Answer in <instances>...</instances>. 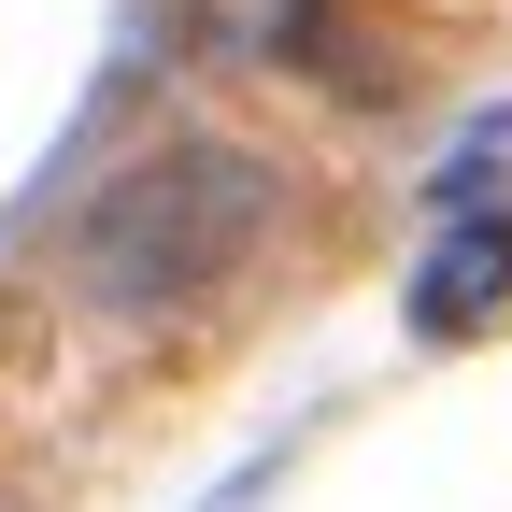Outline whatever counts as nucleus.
<instances>
[{"label": "nucleus", "mask_w": 512, "mask_h": 512, "mask_svg": "<svg viewBox=\"0 0 512 512\" xmlns=\"http://www.w3.org/2000/svg\"><path fill=\"white\" fill-rule=\"evenodd\" d=\"M271 214H285L271 157L185 128V143H143L128 171H100L86 200H72V228H57V285H72L100 328H185L228 271H256Z\"/></svg>", "instance_id": "obj_1"}, {"label": "nucleus", "mask_w": 512, "mask_h": 512, "mask_svg": "<svg viewBox=\"0 0 512 512\" xmlns=\"http://www.w3.org/2000/svg\"><path fill=\"white\" fill-rule=\"evenodd\" d=\"M413 328H427V342L512 328V214H441L427 271H413Z\"/></svg>", "instance_id": "obj_2"}, {"label": "nucleus", "mask_w": 512, "mask_h": 512, "mask_svg": "<svg viewBox=\"0 0 512 512\" xmlns=\"http://www.w3.org/2000/svg\"><path fill=\"white\" fill-rule=\"evenodd\" d=\"M271 57L342 100H399V57H384V29L356 15V0H271Z\"/></svg>", "instance_id": "obj_3"}]
</instances>
